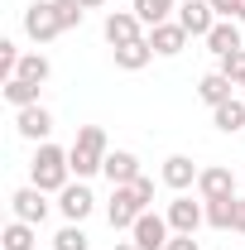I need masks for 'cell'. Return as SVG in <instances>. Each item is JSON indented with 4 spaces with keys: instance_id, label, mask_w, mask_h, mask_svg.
Masks as SVG:
<instances>
[{
    "instance_id": "obj_30",
    "label": "cell",
    "mask_w": 245,
    "mask_h": 250,
    "mask_svg": "<svg viewBox=\"0 0 245 250\" xmlns=\"http://www.w3.org/2000/svg\"><path fill=\"white\" fill-rule=\"evenodd\" d=\"M163 250H202V246H197L192 236H178V231H173V236H168V246H163Z\"/></svg>"
},
{
    "instance_id": "obj_10",
    "label": "cell",
    "mask_w": 245,
    "mask_h": 250,
    "mask_svg": "<svg viewBox=\"0 0 245 250\" xmlns=\"http://www.w3.org/2000/svg\"><path fill=\"white\" fill-rule=\"evenodd\" d=\"M92 207H96V197H92V188L82 183V178H77V183H67V188L58 192V212H62L67 221H77V226L92 217Z\"/></svg>"
},
{
    "instance_id": "obj_13",
    "label": "cell",
    "mask_w": 245,
    "mask_h": 250,
    "mask_svg": "<svg viewBox=\"0 0 245 250\" xmlns=\"http://www.w3.org/2000/svg\"><path fill=\"white\" fill-rule=\"evenodd\" d=\"M101 173L111 178V188H130L135 178H140V159L130 154V149H111L106 164H101Z\"/></svg>"
},
{
    "instance_id": "obj_28",
    "label": "cell",
    "mask_w": 245,
    "mask_h": 250,
    "mask_svg": "<svg viewBox=\"0 0 245 250\" xmlns=\"http://www.w3.org/2000/svg\"><path fill=\"white\" fill-rule=\"evenodd\" d=\"M20 58H24V53H20V48H15L10 39H0V77H5V82L15 77V67H20Z\"/></svg>"
},
{
    "instance_id": "obj_14",
    "label": "cell",
    "mask_w": 245,
    "mask_h": 250,
    "mask_svg": "<svg viewBox=\"0 0 245 250\" xmlns=\"http://www.w3.org/2000/svg\"><path fill=\"white\" fill-rule=\"evenodd\" d=\"M15 130H20L24 140H39V145H48V135H53V116H48L43 106H24V111L15 116Z\"/></svg>"
},
{
    "instance_id": "obj_1",
    "label": "cell",
    "mask_w": 245,
    "mask_h": 250,
    "mask_svg": "<svg viewBox=\"0 0 245 250\" xmlns=\"http://www.w3.org/2000/svg\"><path fill=\"white\" fill-rule=\"evenodd\" d=\"M106 130L101 125H82L77 130V140H72V149H67V164H72V173L87 183L92 173H101V164H106Z\"/></svg>"
},
{
    "instance_id": "obj_31",
    "label": "cell",
    "mask_w": 245,
    "mask_h": 250,
    "mask_svg": "<svg viewBox=\"0 0 245 250\" xmlns=\"http://www.w3.org/2000/svg\"><path fill=\"white\" fill-rule=\"evenodd\" d=\"M212 10H216V20H231V10H236V0H212Z\"/></svg>"
},
{
    "instance_id": "obj_24",
    "label": "cell",
    "mask_w": 245,
    "mask_h": 250,
    "mask_svg": "<svg viewBox=\"0 0 245 250\" xmlns=\"http://www.w3.org/2000/svg\"><path fill=\"white\" fill-rule=\"evenodd\" d=\"M135 15L144 20V29H154V24H163L173 15V0H135Z\"/></svg>"
},
{
    "instance_id": "obj_22",
    "label": "cell",
    "mask_w": 245,
    "mask_h": 250,
    "mask_svg": "<svg viewBox=\"0 0 245 250\" xmlns=\"http://www.w3.org/2000/svg\"><path fill=\"white\" fill-rule=\"evenodd\" d=\"M154 58L149 39H135V43H125V48H116V67H125V72H140L144 62Z\"/></svg>"
},
{
    "instance_id": "obj_6",
    "label": "cell",
    "mask_w": 245,
    "mask_h": 250,
    "mask_svg": "<svg viewBox=\"0 0 245 250\" xmlns=\"http://www.w3.org/2000/svg\"><path fill=\"white\" fill-rule=\"evenodd\" d=\"M48 192L43 188H20V192H10V212H15V221H29V226H43L48 221V202H43Z\"/></svg>"
},
{
    "instance_id": "obj_34",
    "label": "cell",
    "mask_w": 245,
    "mask_h": 250,
    "mask_svg": "<svg viewBox=\"0 0 245 250\" xmlns=\"http://www.w3.org/2000/svg\"><path fill=\"white\" fill-rule=\"evenodd\" d=\"M111 250H140V246H135V241H121V246H111Z\"/></svg>"
},
{
    "instance_id": "obj_15",
    "label": "cell",
    "mask_w": 245,
    "mask_h": 250,
    "mask_svg": "<svg viewBox=\"0 0 245 250\" xmlns=\"http://www.w3.org/2000/svg\"><path fill=\"white\" fill-rule=\"evenodd\" d=\"M197 173H202V168H197L187 154H168V159H163V183L173 188V192H187V188H197Z\"/></svg>"
},
{
    "instance_id": "obj_27",
    "label": "cell",
    "mask_w": 245,
    "mask_h": 250,
    "mask_svg": "<svg viewBox=\"0 0 245 250\" xmlns=\"http://www.w3.org/2000/svg\"><path fill=\"white\" fill-rule=\"evenodd\" d=\"M216 72H226V77H231L236 87H245V48H241V53H226V58H221V67H216Z\"/></svg>"
},
{
    "instance_id": "obj_8",
    "label": "cell",
    "mask_w": 245,
    "mask_h": 250,
    "mask_svg": "<svg viewBox=\"0 0 245 250\" xmlns=\"http://www.w3.org/2000/svg\"><path fill=\"white\" fill-rule=\"evenodd\" d=\"M144 39H149V48L159 53V58H178V53L187 48V39H192V34H187L178 20H163V24H154Z\"/></svg>"
},
{
    "instance_id": "obj_2",
    "label": "cell",
    "mask_w": 245,
    "mask_h": 250,
    "mask_svg": "<svg viewBox=\"0 0 245 250\" xmlns=\"http://www.w3.org/2000/svg\"><path fill=\"white\" fill-rule=\"evenodd\" d=\"M67 178H72L67 149H58V145H39V154H34V164H29V183L43 188V192H62Z\"/></svg>"
},
{
    "instance_id": "obj_16",
    "label": "cell",
    "mask_w": 245,
    "mask_h": 250,
    "mask_svg": "<svg viewBox=\"0 0 245 250\" xmlns=\"http://www.w3.org/2000/svg\"><path fill=\"white\" fill-rule=\"evenodd\" d=\"M207 53H216V62L226 58V53H241V29H236V20H216V29L207 34Z\"/></svg>"
},
{
    "instance_id": "obj_23",
    "label": "cell",
    "mask_w": 245,
    "mask_h": 250,
    "mask_svg": "<svg viewBox=\"0 0 245 250\" xmlns=\"http://www.w3.org/2000/svg\"><path fill=\"white\" fill-rule=\"evenodd\" d=\"M48 72H53V67H48V58H43V53H24V58H20V67H15V77L39 82V87L48 82Z\"/></svg>"
},
{
    "instance_id": "obj_9",
    "label": "cell",
    "mask_w": 245,
    "mask_h": 250,
    "mask_svg": "<svg viewBox=\"0 0 245 250\" xmlns=\"http://www.w3.org/2000/svg\"><path fill=\"white\" fill-rule=\"evenodd\" d=\"M135 39H144V20H140L135 10H111V15H106V43H111V48H125V43H135Z\"/></svg>"
},
{
    "instance_id": "obj_29",
    "label": "cell",
    "mask_w": 245,
    "mask_h": 250,
    "mask_svg": "<svg viewBox=\"0 0 245 250\" xmlns=\"http://www.w3.org/2000/svg\"><path fill=\"white\" fill-rule=\"evenodd\" d=\"M135 197H140V202H144V207H154V178H144V173H140V178H135Z\"/></svg>"
},
{
    "instance_id": "obj_25",
    "label": "cell",
    "mask_w": 245,
    "mask_h": 250,
    "mask_svg": "<svg viewBox=\"0 0 245 250\" xmlns=\"http://www.w3.org/2000/svg\"><path fill=\"white\" fill-rule=\"evenodd\" d=\"M53 250H92V241H87V231L77 221H67L58 236H53Z\"/></svg>"
},
{
    "instance_id": "obj_21",
    "label": "cell",
    "mask_w": 245,
    "mask_h": 250,
    "mask_svg": "<svg viewBox=\"0 0 245 250\" xmlns=\"http://www.w3.org/2000/svg\"><path fill=\"white\" fill-rule=\"evenodd\" d=\"M0 96L15 106V111H24V106H39V82H24V77H10L5 87H0Z\"/></svg>"
},
{
    "instance_id": "obj_7",
    "label": "cell",
    "mask_w": 245,
    "mask_h": 250,
    "mask_svg": "<svg viewBox=\"0 0 245 250\" xmlns=\"http://www.w3.org/2000/svg\"><path fill=\"white\" fill-rule=\"evenodd\" d=\"M168 236H173V226H168V217H159V212H144V217L130 226V241L140 250H163Z\"/></svg>"
},
{
    "instance_id": "obj_11",
    "label": "cell",
    "mask_w": 245,
    "mask_h": 250,
    "mask_svg": "<svg viewBox=\"0 0 245 250\" xmlns=\"http://www.w3.org/2000/svg\"><path fill=\"white\" fill-rule=\"evenodd\" d=\"M178 24H183L192 39H207V34L216 29V10H212V0H183V5H178Z\"/></svg>"
},
{
    "instance_id": "obj_19",
    "label": "cell",
    "mask_w": 245,
    "mask_h": 250,
    "mask_svg": "<svg viewBox=\"0 0 245 250\" xmlns=\"http://www.w3.org/2000/svg\"><path fill=\"white\" fill-rule=\"evenodd\" d=\"M231 92H236V82H231L226 72H207V77L197 82V96H202L207 106H221V101H231Z\"/></svg>"
},
{
    "instance_id": "obj_5",
    "label": "cell",
    "mask_w": 245,
    "mask_h": 250,
    "mask_svg": "<svg viewBox=\"0 0 245 250\" xmlns=\"http://www.w3.org/2000/svg\"><path fill=\"white\" fill-rule=\"evenodd\" d=\"M163 217H168V226H173L178 236H197V226L207 221V202H192L187 192H178V197L168 202V212H163Z\"/></svg>"
},
{
    "instance_id": "obj_26",
    "label": "cell",
    "mask_w": 245,
    "mask_h": 250,
    "mask_svg": "<svg viewBox=\"0 0 245 250\" xmlns=\"http://www.w3.org/2000/svg\"><path fill=\"white\" fill-rule=\"evenodd\" d=\"M53 15H58L62 34H67V29H77V24H82V15H87V10H82L77 0H53Z\"/></svg>"
},
{
    "instance_id": "obj_17",
    "label": "cell",
    "mask_w": 245,
    "mask_h": 250,
    "mask_svg": "<svg viewBox=\"0 0 245 250\" xmlns=\"http://www.w3.org/2000/svg\"><path fill=\"white\" fill-rule=\"evenodd\" d=\"M207 226H216V231H241V197L207 202Z\"/></svg>"
},
{
    "instance_id": "obj_32",
    "label": "cell",
    "mask_w": 245,
    "mask_h": 250,
    "mask_svg": "<svg viewBox=\"0 0 245 250\" xmlns=\"http://www.w3.org/2000/svg\"><path fill=\"white\" fill-rule=\"evenodd\" d=\"M231 20H236V24H245V0H236V10H231Z\"/></svg>"
},
{
    "instance_id": "obj_12",
    "label": "cell",
    "mask_w": 245,
    "mask_h": 250,
    "mask_svg": "<svg viewBox=\"0 0 245 250\" xmlns=\"http://www.w3.org/2000/svg\"><path fill=\"white\" fill-rule=\"evenodd\" d=\"M197 192H202V202L236 197V173H231V168H221V164H212V168H202V173H197Z\"/></svg>"
},
{
    "instance_id": "obj_20",
    "label": "cell",
    "mask_w": 245,
    "mask_h": 250,
    "mask_svg": "<svg viewBox=\"0 0 245 250\" xmlns=\"http://www.w3.org/2000/svg\"><path fill=\"white\" fill-rule=\"evenodd\" d=\"M212 125L216 130H226V135H236V130H245V101H221V106H212Z\"/></svg>"
},
{
    "instance_id": "obj_4",
    "label": "cell",
    "mask_w": 245,
    "mask_h": 250,
    "mask_svg": "<svg viewBox=\"0 0 245 250\" xmlns=\"http://www.w3.org/2000/svg\"><path fill=\"white\" fill-rule=\"evenodd\" d=\"M24 34H29L34 43H53L62 34L58 15H53V0H34L29 10H24Z\"/></svg>"
},
{
    "instance_id": "obj_33",
    "label": "cell",
    "mask_w": 245,
    "mask_h": 250,
    "mask_svg": "<svg viewBox=\"0 0 245 250\" xmlns=\"http://www.w3.org/2000/svg\"><path fill=\"white\" fill-rule=\"evenodd\" d=\"M77 5H82V10H96V5H106V0H77Z\"/></svg>"
},
{
    "instance_id": "obj_18",
    "label": "cell",
    "mask_w": 245,
    "mask_h": 250,
    "mask_svg": "<svg viewBox=\"0 0 245 250\" xmlns=\"http://www.w3.org/2000/svg\"><path fill=\"white\" fill-rule=\"evenodd\" d=\"M0 246H5V250H39V226H29V221H10V226L0 231Z\"/></svg>"
},
{
    "instance_id": "obj_35",
    "label": "cell",
    "mask_w": 245,
    "mask_h": 250,
    "mask_svg": "<svg viewBox=\"0 0 245 250\" xmlns=\"http://www.w3.org/2000/svg\"><path fill=\"white\" fill-rule=\"evenodd\" d=\"M241 231H245V197H241Z\"/></svg>"
},
{
    "instance_id": "obj_3",
    "label": "cell",
    "mask_w": 245,
    "mask_h": 250,
    "mask_svg": "<svg viewBox=\"0 0 245 250\" xmlns=\"http://www.w3.org/2000/svg\"><path fill=\"white\" fill-rule=\"evenodd\" d=\"M144 212H149V207L135 197V188H111V202H106V221H111V231H130Z\"/></svg>"
}]
</instances>
